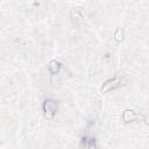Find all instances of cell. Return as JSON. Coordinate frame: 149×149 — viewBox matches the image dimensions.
<instances>
[{"label": "cell", "mask_w": 149, "mask_h": 149, "mask_svg": "<svg viewBox=\"0 0 149 149\" xmlns=\"http://www.w3.org/2000/svg\"><path fill=\"white\" fill-rule=\"evenodd\" d=\"M43 109H44V113L48 118H52L56 113V109H57L56 102L52 100H45L43 104Z\"/></svg>", "instance_id": "1"}, {"label": "cell", "mask_w": 149, "mask_h": 149, "mask_svg": "<svg viewBox=\"0 0 149 149\" xmlns=\"http://www.w3.org/2000/svg\"><path fill=\"white\" fill-rule=\"evenodd\" d=\"M119 84H120V79H119V77H115V78H113V79H109V80H107V81L102 85V87H101V92H102V93H106V92L111 91L112 88L116 87Z\"/></svg>", "instance_id": "2"}, {"label": "cell", "mask_w": 149, "mask_h": 149, "mask_svg": "<svg viewBox=\"0 0 149 149\" xmlns=\"http://www.w3.org/2000/svg\"><path fill=\"white\" fill-rule=\"evenodd\" d=\"M122 118H123L125 122H129V121H133V120L137 119V118H139V114H137L135 111H133V109H126V111L123 112Z\"/></svg>", "instance_id": "3"}, {"label": "cell", "mask_w": 149, "mask_h": 149, "mask_svg": "<svg viewBox=\"0 0 149 149\" xmlns=\"http://www.w3.org/2000/svg\"><path fill=\"white\" fill-rule=\"evenodd\" d=\"M48 69H49V71L52 74H56L59 71V69H61V63L59 62H56V61H51L49 63V65H48Z\"/></svg>", "instance_id": "4"}]
</instances>
